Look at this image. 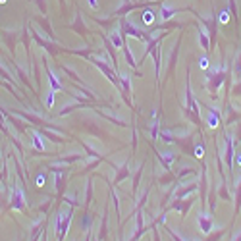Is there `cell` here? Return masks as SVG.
<instances>
[{
  "label": "cell",
  "mask_w": 241,
  "mask_h": 241,
  "mask_svg": "<svg viewBox=\"0 0 241 241\" xmlns=\"http://www.w3.org/2000/svg\"><path fill=\"white\" fill-rule=\"evenodd\" d=\"M37 185H39V187H43V185H45V176H43V174H41V176H37Z\"/></svg>",
  "instance_id": "cell-5"
},
{
  "label": "cell",
  "mask_w": 241,
  "mask_h": 241,
  "mask_svg": "<svg viewBox=\"0 0 241 241\" xmlns=\"http://www.w3.org/2000/svg\"><path fill=\"white\" fill-rule=\"evenodd\" d=\"M197 156L203 158V147H197Z\"/></svg>",
  "instance_id": "cell-6"
},
{
  "label": "cell",
  "mask_w": 241,
  "mask_h": 241,
  "mask_svg": "<svg viewBox=\"0 0 241 241\" xmlns=\"http://www.w3.org/2000/svg\"><path fill=\"white\" fill-rule=\"evenodd\" d=\"M89 4H91L93 8H96V6H98V4H96V0H89Z\"/></svg>",
  "instance_id": "cell-7"
},
{
  "label": "cell",
  "mask_w": 241,
  "mask_h": 241,
  "mask_svg": "<svg viewBox=\"0 0 241 241\" xmlns=\"http://www.w3.org/2000/svg\"><path fill=\"white\" fill-rule=\"evenodd\" d=\"M199 66H201L203 70H206V68H208V58H206V56H201V60H199Z\"/></svg>",
  "instance_id": "cell-4"
},
{
  "label": "cell",
  "mask_w": 241,
  "mask_h": 241,
  "mask_svg": "<svg viewBox=\"0 0 241 241\" xmlns=\"http://www.w3.org/2000/svg\"><path fill=\"white\" fill-rule=\"evenodd\" d=\"M229 21V12L228 10H222L220 12V23H228Z\"/></svg>",
  "instance_id": "cell-2"
},
{
  "label": "cell",
  "mask_w": 241,
  "mask_h": 241,
  "mask_svg": "<svg viewBox=\"0 0 241 241\" xmlns=\"http://www.w3.org/2000/svg\"><path fill=\"white\" fill-rule=\"evenodd\" d=\"M6 2H8V0H0V4H6Z\"/></svg>",
  "instance_id": "cell-8"
},
{
  "label": "cell",
  "mask_w": 241,
  "mask_h": 241,
  "mask_svg": "<svg viewBox=\"0 0 241 241\" xmlns=\"http://www.w3.org/2000/svg\"><path fill=\"white\" fill-rule=\"evenodd\" d=\"M208 126L210 127H216V126H218V118H216V114H208Z\"/></svg>",
  "instance_id": "cell-3"
},
{
  "label": "cell",
  "mask_w": 241,
  "mask_h": 241,
  "mask_svg": "<svg viewBox=\"0 0 241 241\" xmlns=\"http://www.w3.org/2000/svg\"><path fill=\"white\" fill-rule=\"evenodd\" d=\"M143 21H145L147 25H151L152 21H154V14H152V12H151V10H147V12H145V14H143Z\"/></svg>",
  "instance_id": "cell-1"
}]
</instances>
